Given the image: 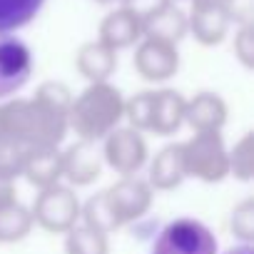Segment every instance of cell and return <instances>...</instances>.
I'll use <instances>...</instances> for the list:
<instances>
[{"mask_svg": "<svg viewBox=\"0 0 254 254\" xmlns=\"http://www.w3.org/2000/svg\"><path fill=\"white\" fill-rule=\"evenodd\" d=\"M180 145L187 180L192 177L204 185H219L229 177L227 142L222 132H194Z\"/></svg>", "mask_w": 254, "mask_h": 254, "instance_id": "4", "label": "cell"}, {"mask_svg": "<svg viewBox=\"0 0 254 254\" xmlns=\"http://www.w3.org/2000/svg\"><path fill=\"white\" fill-rule=\"evenodd\" d=\"M35 222L30 214V207L13 202L0 209V244H18L30 237Z\"/></svg>", "mask_w": 254, "mask_h": 254, "instance_id": "19", "label": "cell"}, {"mask_svg": "<svg viewBox=\"0 0 254 254\" xmlns=\"http://www.w3.org/2000/svg\"><path fill=\"white\" fill-rule=\"evenodd\" d=\"M170 3H182V0H170Z\"/></svg>", "mask_w": 254, "mask_h": 254, "instance_id": "31", "label": "cell"}, {"mask_svg": "<svg viewBox=\"0 0 254 254\" xmlns=\"http://www.w3.org/2000/svg\"><path fill=\"white\" fill-rule=\"evenodd\" d=\"M75 70L87 82H107L117 70V53L100 40H87L75 53Z\"/></svg>", "mask_w": 254, "mask_h": 254, "instance_id": "18", "label": "cell"}, {"mask_svg": "<svg viewBox=\"0 0 254 254\" xmlns=\"http://www.w3.org/2000/svg\"><path fill=\"white\" fill-rule=\"evenodd\" d=\"M102 165L110 167L117 177H135L147 167L150 145L147 137L127 125H120L100 142Z\"/></svg>", "mask_w": 254, "mask_h": 254, "instance_id": "8", "label": "cell"}, {"mask_svg": "<svg viewBox=\"0 0 254 254\" xmlns=\"http://www.w3.org/2000/svg\"><path fill=\"white\" fill-rule=\"evenodd\" d=\"M95 3H100V5H115V3H120L122 5V0H95Z\"/></svg>", "mask_w": 254, "mask_h": 254, "instance_id": "29", "label": "cell"}, {"mask_svg": "<svg viewBox=\"0 0 254 254\" xmlns=\"http://www.w3.org/2000/svg\"><path fill=\"white\" fill-rule=\"evenodd\" d=\"M35 100H40V102H45L48 107H53V110H58V112H70V105H72V90L63 82V80H45V82H40L38 87H35V95H33Z\"/></svg>", "mask_w": 254, "mask_h": 254, "instance_id": "24", "label": "cell"}, {"mask_svg": "<svg viewBox=\"0 0 254 254\" xmlns=\"http://www.w3.org/2000/svg\"><path fill=\"white\" fill-rule=\"evenodd\" d=\"M229 120V105L219 92L199 90L185 105V125L192 132H222Z\"/></svg>", "mask_w": 254, "mask_h": 254, "instance_id": "14", "label": "cell"}, {"mask_svg": "<svg viewBox=\"0 0 254 254\" xmlns=\"http://www.w3.org/2000/svg\"><path fill=\"white\" fill-rule=\"evenodd\" d=\"M252 152H254V137H252V132H244L232 147H227L229 177H234L239 182H249L252 180V172H254Z\"/></svg>", "mask_w": 254, "mask_h": 254, "instance_id": "22", "label": "cell"}, {"mask_svg": "<svg viewBox=\"0 0 254 254\" xmlns=\"http://www.w3.org/2000/svg\"><path fill=\"white\" fill-rule=\"evenodd\" d=\"M18 202V185H15V177L10 175H0V209Z\"/></svg>", "mask_w": 254, "mask_h": 254, "instance_id": "27", "label": "cell"}, {"mask_svg": "<svg viewBox=\"0 0 254 254\" xmlns=\"http://www.w3.org/2000/svg\"><path fill=\"white\" fill-rule=\"evenodd\" d=\"M97 40L110 50L120 53L135 48L142 40V15L135 5H117L112 8L97 28Z\"/></svg>", "mask_w": 254, "mask_h": 254, "instance_id": "12", "label": "cell"}, {"mask_svg": "<svg viewBox=\"0 0 254 254\" xmlns=\"http://www.w3.org/2000/svg\"><path fill=\"white\" fill-rule=\"evenodd\" d=\"M137 10L142 15V38H155V40L180 45V40L187 35V13L177 3L157 0V3Z\"/></svg>", "mask_w": 254, "mask_h": 254, "instance_id": "13", "label": "cell"}, {"mask_svg": "<svg viewBox=\"0 0 254 254\" xmlns=\"http://www.w3.org/2000/svg\"><path fill=\"white\" fill-rule=\"evenodd\" d=\"M35 58L23 38L0 33V102L15 97L33 77Z\"/></svg>", "mask_w": 254, "mask_h": 254, "instance_id": "9", "label": "cell"}, {"mask_svg": "<svg viewBox=\"0 0 254 254\" xmlns=\"http://www.w3.org/2000/svg\"><path fill=\"white\" fill-rule=\"evenodd\" d=\"M135 72L150 85H165L180 72V50L172 43L142 38L132 55Z\"/></svg>", "mask_w": 254, "mask_h": 254, "instance_id": "10", "label": "cell"}, {"mask_svg": "<svg viewBox=\"0 0 254 254\" xmlns=\"http://www.w3.org/2000/svg\"><path fill=\"white\" fill-rule=\"evenodd\" d=\"M100 194H102V204H105L112 229H120V227H127V224L142 219L155 202V190L147 185V180L137 175L117 177V182H112Z\"/></svg>", "mask_w": 254, "mask_h": 254, "instance_id": "6", "label": "cell"}, {"mask_svg": "<svg viewBox=\"0 0 254 254\" xmlns=\"http://www.w3.org/2000/svg\"><path fill=\"white\" fill-rule=\"evenodd\" d=\"M25 152L28 150L23 145H18L15 140H10L8 135L0 132V175H10V177L18 180Z\"/></svg>", "mask_w": 254, "mask_h": 254, "instance_id": "26", "label": "cell"}, {"mask_svg": "<svg viewBox=\"0 0 254 254\" xmlns=\"http://www.w3.org/2000/svg\"><path fill=\"white\" fill-rule=\"evenodd\" d=\"M20 177L35 190L53 187L63 182V150L60 147H33L23 157Z\"/></svg>", "mask_w": 254, "mask_h": 254, "instance_id": "16", "label": "cell"}, {"mask_svg": "<svg viewBox=\"0 0 254 254\" xmlns=\"http://www.w3.org/2000/svg\"><path fill=\"white\" fill-rule=\"evenodd\" d=\"M219 254H254V247L252 244H234V247H229V249H224V252H219Z\"/></svg>", "mask_w": 254, "mask_h": 254, "instance_id": "28", "label": "cell"}, {"mask_svg": "<svg viewBox=\"0 0 254 254\" xmlns=\"http://www.w3.org/2000/svg\"><path fill=\"white\" fill-rule=\"evenodd\" d=\"M187 180L182 162V145H165L152 160H147V185L155 192H172Z\"/></svg>", "mask_w": 254, "mask_h": 254, "instance_id": "17", "label": "cell"}, {"mask_svg": "<svg viewBox=\"0 0 254 254\" xmlns=\"http://www.w3.org/2000/svg\"><path fill=\"white\" fill-rule=\"evenodd\" d=\"M65 254H110V234L77 224L65 234Z\"/></svg>", "mask_w": 254, "mask_h": 254, "instance_id": "21", "label": "cell"}, {"mask_svg": "<svg viewBox=\"0 0 254 254\" xmlns=\"http://www.w3.org/2000/svg\"><path fill=\"white\" fill-rule=\"evenodd\" d=\"M137 0H122V5H135Z\"/></svg>", "mask_w": 254, "mask_h": 254, "instance_id": "30", "label": "cell"}, {"mask_svg": "<svg viewBox=\"0 0 254 254\" xmlns=\"http://www.w3.org/2000/svg\"><path fill=\"white\" fill-rule=\"evenodd\" d=\"M80 207H82V202H80L77 192L70 185L58 182L53 187L38 190L30 214H33L35 227H40L43 232L67 234L72 227L80 224Z\"/></svg>", "mask_w": 254, "mask_h": 254, "instance_id": "7", "label": "cell"}, {"mask_svg": "<svg viewBox=\"0 0 254 254\" xmlns=\"http://www.w3.org/2000/svg\"><path fill=\"white\" fill-rule=\"evenodd\" d=\"M229 229L239 239V244H252L254 242V199L244 197L237 202L229 212Z\"/></svg>", "mask_w": 254, "mask_h": 254, "instance_id": "23", "label": "cell"}, {"mask_svg": "<svg viewBox=\"0 0 254 254\" xmlns=\"http://www.w3.org/2000/svg\"><path fill=\"white\" fill-rule=\"evenodd\" d=\"M150 254H219V242L202 219L175 217L155 234Z\"/></svg>", "mask_w": 254, "mask_h": 254, "instance_id": "5", "label": "cell"}, {"mask_svg": "<svg viewBox=\"0 0 254 254\" xmlns=\"http://www.w3.org/2000/svg\"><path fill=\"white\" fill-rule=\"evenodd\" d=\"M232 50H234V58L239 60V65L244 70L254 67V28H252V20H244V23L237 25Z\"/></svg>", "mask_w": 254, "mask_h": 254, "instance_id": "25", "label": "cell"}, {"mask_svg": "<svg viewBox=\"0 0 254 254\" xmlns=\"http://www.w3.org/2000/svg\"><path fill=\"white\" fill-rule=\"evenodd\" d=\"M0 132L33 147H60L67 130V115L48 107L35 97H8L0 102Z\"/></svg>", "mask_w": 254, "mask_h": 254, "instance_id": "1", "label": "cell"}, {"mask_svg": "<svg viewBox=\"0 0 254 254\" xmlns=\"http://www.w3.org/2000/svg\"><path fill=\"white\" fill-rule=\"evenodd\" d=\"M102 155L97 142L77 140L63 150V182L70 187H87L102 175Z\"/></svg>", "mask_w": 254, "mask_h": 254, "instance_id": "15", "label": "cell"}, {"mask_svg": "<svg viewBox=\"0 0 254 254\" xmlns=\"http://www.w3.org/2000/svg\"><path fill=\"white\" fill-rule=\"evenodd\" d=\"M125 122V97L120 87L107 82H87L72 97L67 112V130L85 142H102L115 127Z\"/></svg>", "mask_w": 254, "mask_h": 254, "instance_id": "2", "label": "cell"}, {"mask_svg": "<svg viewBox=\"0 0 254 254\" xmlns=\"http://www.w3.org/2000/svg\"><path fill=\"white\" fill-rule=\"evenodd\" d=\"M232 23L234 15L229 8L214 3H192V10L187 13V35L204 48H214L227 40Z\"/></svg>", "mask_w": 254, "mask_h": 254, "instance_id": "11", "label": "cell"}, {"mask_svg": "<svg viewBox=\"0 0 254 254\" xmlns=\"http://www.w3.org/2000/svg\"><path fill=\"white\" fill-rule=\"evenodd\" d=\"M185 105L187 97L172 87L142 90L125 100V122L142 135L170 137L185 127Z\"/></svg>", "mask_w": 254, "mask_h": 254, "instance_id": "3", "label": "cell"}, {"mask_svg": "<svg viewBox=\"0 0 254 254\" xmlns=\"http://www.w3.org/2000/svg\"><path fill=\"white\" fill-rule=\"evenodd\" d=\"M45 5V0H0V33H18L30 25Z\"/></svg>", "mask_w": 254, "mask_h": 254, "instance_id": "20", "label": "cell"}]
</instances>
